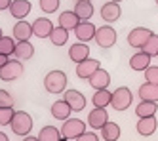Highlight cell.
Instances as JSON below:
<instances>
[{"mask_svg": "<svg viewBox=\"0 0 158 141\" xmlns=\"http://www.w3.org/2000/svg\"><path fill=\"white\" fill-rule=\"evenodd\" d=\"M10 128L15 135H29L32 130V116L25 111H15L14 113V118L10 122Z\"/></svg>", "mask_w": 158, "mask_h": 141, "instance_id": "cell-1", "label": "cell"}, {"mask_svg": "<svg viewBox=\"0 0 158 141\" xmlns=\"http://www.w3.org/2000/svg\"><path fill=\"white\" fill-rule=\"evenodd\" d=\"M67 80L69 78H67L63 70H52L44 78V88L50 93H63L67 90Z\"/></svg>", "mask_w": 158, "mask_h": 141, "instance_id": "cell-2", "label": "cell"}, {"mask_svg": "<svg viewBox=\"0 0 158 141\" xmlns=\"http://www.w3.org/2000/svg\"><path fill=\"white\" fill-rule=\"evenodd\" d=\"M84 132H86V122H82L80 118H67L61 126V141L76 139Z\"/></svg>", "mask_w": 158, "mask_h": 141, "instance_id": "cell-3", "label": "cell"}, {"mask_svg": "<svg viewBox=\"0 0 158 141\" xmlns=\"http://www.w3.org/2000/svg\"><path fill=\"white\" fill-rule=\"evenodd\" d=\"M131 101H133V93H131L130 88L120 86V88H116L114 92H112L110 105H112V109H114V111H126L131 105Z\"/></svg>", "mask_w": 158, "mask_h": 141, "instance_id": "cell-4", "label": "cell"}, {"mask_svg": "<svg viewBox=\"0 0 158 141\" xmlns=\"http://www.w3.org/2000/svg\"><path fill=\"white\" fill-rule=\"evenodd\" d=\"M116 31L112 29L110 25H103V27H97L95 31V42L97 46H101V48H112V46L116 44Z\"/></svg>", "mask_w": 158, "mask_h": 141, "instance_id": "cell-5", "label": "cell"}, {"mask_svg": "<svg viewBox=\"0 0 158 141\" xmlns=\"http://www.w3.org/2000/svg\"><path fill=\"white\" fill-rule=\"evenodd\" d=\"M23 75V63L19 59H10L2 69H0V80L4 82H12Z\"/></svg>", "mask_w": 158, "mask_h": 141, "instance_id": "cell-6", "label": "cell"}, {"mask_svg": "<svg viewBox=\"0 0 158 141\" xmlns=\"http://www.w3.org/2000/svg\"><path fill=\"white\" fill-rule=\"evenodd\" d=\"M151 34H152L151 29H147V27H135L128 34V44L131 46V48H143V46L147 44V40L151 38Z\"/></svg>", "mask_w": 158, "mask_h": 141, "instance_id": "cell-7", "label": "cell"}, {"mask_svg": "<svg viewBox=\"0 0 158 141\" xmlns=\"http://www.w3.org/2000/svg\"><path fill=\"white\" fill-rule=\"evenodd\" d=\"M95 31H97V27L92 21H80L76 25V29H74V34H76L78 42H86L88 44L89 40L95 38Z\"/></svg>", "mask_w": 158, "mask_h": 141, "instance_id": "cell-8", "label": "cell"}, {"mask_svg": "<svg viewBox=\"0 0 158 141\" xmlns=\"http://www.w3.org/2000/svg\"><path fill=\"white\" fill-rule=\"evenodd\" d=\"M99 67H101V63L97 59L88 57V59H84L82 63H76V76L80 78V80H88Z\"/></svg>", "mask_w": 158, "mask_h": 141, "instance_id": "cell-9", "label": "cell"}, {"mask_svg": "<svg viewBox=\"0 0 158 141\" xmlns=\"http://www.w3.org/2000/svg\"><path fill=\"white\" fill-rule=\"evenodd\" d=\"M109 122V113L105 107H95L94 111H89L88 114V124L94 128V130H101L105 124Z\"/></svg>", "mask_w": 158, "mask_h": 141, "instance_id": "cell-10", "label": "cell"}, {"mask_svg": "<svg viewBox=\"0 0 158 141\" xmlns=\"http://www.w3.org/2000/svg\"><path fill=\"white\" fill-rule=\"evenodd\" d=\"M53 29H55L53 23L48 17H38V19H35V23H32V34H35L36 38H50Z\"/></svg>", "mask_w": 158, "mask_h": 141, "instance_id": "cell-11", "label": "cell"}, {"mask_svg": "<svg viewBox=\"0 0 158 141\" xmlns=\"http://www.w3.org/2000/svg\"><path fill=\"white\" fill-rule=\"evenodd\" d=\"M63 93H65V101L71 105V109L74 113H80V111L86 109V97H84L82 92H78V90H67Z\"/></svg>", "mask_w": 158, "mask_h": 141, "instance_id": "cell-12", "label": "cell"}, {"mask_svg": "<svg viewBox=\"0 0 158 141\" xmlns=\"http://www.w3.org/2000/svg\"><path fill=\"white\" fill-rule=\"evenodd\" d=\"M14 38L15 42H23V40H31V36H35L32 34V23H27L25 19H19L15 25H14Z\"/></svg>", "mask_w": 158, "mask_h": 141, "instance_id": "cell-13", "label": "cell"}, {"mask_svg": "<svg viewBox=\"0 0 158 141\" xmlns=\"http://www.w3.org/2000/svg\"><path fill=\"white\" fill-rule=\"evenodd\" d=\"M88 82H89V86H92L94 90H105V88H109V84H110V75L107 73L105 69H97L95 73L88 78Z\"/></svg>", "mask_w": 158, "mask_h": 141, "instance_id": "cell-14", "label": "cell"}, {"mask_svg": "<svg viewBox=\"0 0 158 141\" xmlns=\"http://www.w3.org/2000/svg\"><path fill=\"white\" fill-rule=\"evenodd\" d=\"M99 14H101V17H103L107 23H114V21H118V19H120L122 10H120V4H118V2H110V0H109L107 4L101 6Z\"/></svg>", "mask_w": 158, "mask_h": 141, "instance_id": "cell-15", "label": "cell"}, {"mask_svg": "<svg viewBox=\"0 0 158 141\" xmlns=\"http://www.w3.org/2000/svg\"><path fill=\"white\" fill-rule=\"evenodd\" d=\"M31 8H32V4L29 0H12V4H10V14H12V17H15L19 21V19H25L31 14Z\"/></svg>", "mask_w": 158, "mask_h": 141, "instance_id": "cell-16", "label": "cell"}, {"mask_svg": "<svg viewBox=\"0 0 158 141\" xmlns=\"http://www.w3.org/2000/svg\"><path fill=\"white\" fill-rule=\"evenodd\" d=\"M69 57H71V61H74V63H82L84 59L89 57V46L86 42L73 44L71 48H69Z\"/></svg>", "mask_w": 158, "mask_h": 141, "instance_id": "cell-17", "label": "cell"}, {"mask_svg": "<svg viewBox=\"0 0 158 141\" xmlns=\"http://www.w3.org/2000/svg\"><path fill=\"white\" fill-rule=\"evenodd\" d=\"M156 128H158L156 118H154V116H147V118H139L137 126H135V130H137L139 135L149 137V135H152V134L156 132Z\"/></svg>", "mask_w": 158, "mask_h": 141, "instance_id": "cell-18", "label": "cell"}, {"mask_svg": "<svg viewBox=\"0 0 158 141\" xmlns=\"http://www.w3.org/2000/svg\"><path fill=\"white\" fill-rule=\"evenodd\" d=\"M14 55H15V59H19V61H27V59H31V57L35 55V46H32L29 40L15 42V52H14Z\"/></svg>", "mask_w": 158, "mask_h": 141, "instance_id": "cell-19", "label": "cell"}, {"mask_svg": "<svg viewBox=\"0 0 158 141\" xmlns=\"http://www.w3.org/2000/svg\"><path fill=\"white\" fill-rule=\"evenodd\" d=\"M71 113H73V109L65 99H59V101H55L52 105V116L57 118V120H67L71 116Z\"/></svg>", "mask_w": 158, "mask_h": 141, "instance_id": "cell-20", "label": "cell"}, {"mask_svg": "<svg viewBox=\"0 0 158 141\" xmlns=\"http://www.w3.org/2000/svg\"><path fill=\"white\" fill-rule=\"evenodd\" d=\"M130 67H131V70H143L145 73V69L151 67V55H147L145 52L133 53L130 57Z\"/></svg>", "mask_w": 158, "mask_h": 141, "instance_id": "cell-21", "label": "cell"}, {"mask_svg": "<svg viewBox=\"0 0 158 141\" xmlns=\"http://www.w3.org/2000/svg\"><path fill=\"white\" fill-rule=\"evenodd\" d=\"M73 11L80 17V21H89V17L94 15L95 8L92 4V0H80V2H76V6H74Z\"/></svg>", "mask_w": 158, "mask_h": 141, "instance_id": "cell-22", "label": "cell"}, {"mask_svg": "<svg viewBox=\"0 0 158 141\" xmlns=\"http://www.w3.org/2000/svg\"><path fill=\"white\" fill-rule=\"evenodd\" d=\"M78 23H80V17L71 10H65V11L59 14V27H63L67 31H74Z\"/></svg>", "mask_w": 158, "mask_h": 141, "instance_id": "cell-23", "label": "cell"}, {"mask_svg": "<svg viewBox=\"0 0 158 141\" xmlns=\"http://www.w3.org/2000/svg\"><path fill=\"white\" fill-rule=\"evenodd\" d=\"M139 97L141 101H158V84H151V82H145L139 86Z\"/></svg>", "mask_w": 158, "mask_h": 141, "instance_id": "cell-24", "label": "cell"}, {"mask_svg": "<svg viewBox=\"0 0 158 141\" xmlns=\"http://www.w3.org/2000/svg\"><path fill=\"white\" fill-rule=\"evenodd\" d=\"M158 111V105L156 101H141L137 107H135V114L139 118H147V116H154Z\"/></svg>", "mask_w": 158, "mask_h": 141, "instance_id": "cell-25", "label": "cell"}, {"mask_svg": "<svg viewBox=\"0 0 158 141\" xmlns=\"http://www.w3.org/2000/svg\"><path fill=\"white\" fill-rule=\"evenodd\" d=\"M101 137L105 141H118L120 139V126L116 122H107L101 128Z\"/></svg>", "mask_w": 158, "mask_h": 141, "instance_id": "cell-26", "label": "cell"}, {"mask_svg": "<svg viewBox=\"0 0 158 141\" xmlns=\"http://www.w3.org/2000/svg\"><path fill=\"white\" fill-rule=\"evenodd\" d=\"M110 99H112V92H109L107 88L105 90H95L92 103H94V107H109Z\"/></svg>", "mask_w": 158, "mask_h": 141, "instance_id": "cell-27", "label": "cell"}, {"mask_svg": "<svg viewBox=\"0 0 158 141\" xmlns=\"http://www.w3.org/2000/svg\"><path fill=\"white\" fill-rule=\"evenodd\" d=\"M38 141H61V130L55 126H44L38 132Z\"/></svg>", "mask_w": 158, "mask_h": 141, "instance_id": "cell-28", "label": "cell"}, {"mask_svg": "<svg viewBox=\"0 0 158 141\" xmlns=\"http://www.w3.org/2000/svg\"><path fill=\"white\" fill-rule=\"evenodd\" d=\"M50 40L53 46H65L67 40H69V31L63 29V27H55L50 34Z\"/></svg>", "mask_w": 158, "mask_h": 141, "instance_id": "cell-29", "label": "cell"}, {"mask_svg": "<svg viewBox=\"0 0 158 141\" xmlns=\"http://www.w3.org/2000/svg\"><path fill=\"white\" fill-rule=\"evenodd\" d=\"M14 52H15V38L14 36H2L0 38V53L10 57Z\"/></svg>", "mask_w": 158, "mask_h": 141, "instance_id": "cell-30", "label": "cell"}, {"mask_svg": "<svg viewBox=\"0 0 158 141\" xmlns=\"http://www.w3.org/2000/svg\"><path fill=\"white\" fill-rule=\"evenodd\" d=\"M141 52H145L147 55H151V57H154V55H158V34H151V38L147 40V44L141 48Z\"/></svg>", "mask_w": 158, "mask_h": 141, "instance_id": "cell-31", "label": "cell"}, {"mask_svg": "<svg viewBox=\"0 0 158 141\" xmlns=\"http://www.w3.org/2000/svg\"><path fill=\"white\" fill-rule=\"evenodd\" d=\"M59 2L61 0H40L38 6H40V10L44 14H53V11L59 10Z\"/></svg>", "mask_w": 158, "mask_h": 141, "instance_id": "cell-32", "label": "cell"}, {"mask_svg": "<svg viewBox=\"0 0 158 141\" xmlns=\"http://www.w3.org/2000/svg\"><path fill=\"white\" fill-rule=\"evenodd\" d=\"M14 107H0V126H6L14 118Z\"/></svg>", "mask_w": 158, "mask_h": 141, "instance_id": "cell-33", "label": "cell"}, {"mask_svg": "<svg viewBox=\"0 0 158 141\" xmlns=\"http://www.w3.org/2000/svg\"><path fill=\"white\" fill-rule=\"evenodd\" d=\"M145 80L151 84H158V67L151 65L149 69H145Z\"/></svg>", "mask_w": 158, "mask_h": 141, "instance_id": "cell-34", "label": "cell"}, {"mask_svg": "<svg viewBox=\"0 0 158 141\" xmlns=\"http://www.w3.org/2000/svg\"><path fill=\"white\" fill-rule=\"evenodd\" d=\"M0 107H14V97L6 90H0Z\"/></svg>", "mask_w": 158, "mask_h": 141, "instance_id": "cell-35", "label": "cell"}, {"mask_svg": "<svg viewBox=\"0 0 158 141\" xmlns=\"http://www.w3.org/2000/svg\"><path fill=\"white\" fill-rule=\"evenodd\" d=\"M74 141H99V137H97V134H94V132H84L82 135H78Z\"/></svg>", "mask_w": 158, "mask_h": 141, "instance_id": "cell-36", "label": "cell"}, {"mask_svg": "<svg viewBox=\"0 0 158 141\" xmlns=\"http://www.w3.org/2000/svg\"><path fill=\"white\" fill-rule=\"evenodd\" d=\"M10 4H12V0H0V11H2V10H10Z\"/></svg>", "mask_w": 158, "mask_h": 141, "instance_id": "cell-37", "label": "cell"}, {"mask_svg": "<svg viewBox=\"0 0 158 141\" xmlns=\"http://www.w3.org/2000/svg\"><path fill=\"white\" fill-rule=\"evenodd\" d=\"M8 61H10V57H8V55H4V53H0V69H2Z\"/></svg>", "mask_w": 158, "mask_h": 141, "instance_id": "cell-38", "label": "cell"}, {"mask_svg": "<svg viewBox=\"0 0 158 141\" xmlns=\"http://www.w3.org/2000/svg\"><path fill=\"white\" fill-rule=\"evenodd\" d=\"M21 141H38V137H32V135H25Z\"/></svg>", "mask_w": 158, "mask_h": 141, "instance_id": "cell-39", "label": "cell"}, {"mask_svg": "<svg viewBox=\"0 0 158 141\" xmlns=\"http://www.w3.org/2000/svg\"><path fill=\"white\" fill-rule=\"evenodd\" d=\"M0 141H10V137H8L4 132H0Z\"/></svg>", "mask_w": 158, "mask_h": 141, "instance_id": "cell-40", "label": "cell"}, {"mask_svg": "<svg viewBox=\"0 0 158 141\" xmlns=\"http://www.w3.org/2000/svg\"><path fill=\"white\" fill-rule=\"evenodd\" d=\"M110 2H122V0H110Z\"/></svg>", "mask_w": 158, "mask_h": 141, "instance_id": "cell-41", "label": "cell"}, {"mask_svg": "<svg viewBox=\"0 0 158 141\" xmlns=\"http://www.w3.org/2000/svg\"><path fill=\"white\" fill-rule=\"evenodd\" d=\"M2 36H4V34H2V29H0V38H2Z\"/></svg>", "mask_w": 158, "mask_h": 141, "instance_id": "cell-42", "label": "cell"}, {"mask_svg": "<svg viewBox=\"0 0 158 141\" xmlns=\"http://www.w3.org/2000/svg\"><path fill=\"white\" fill-rule=\"evenodd\" d=\"M154 2H156V4H158V0H154Z\"/></svg>", "mask_w": 158, "mask_h": 141, "instance_id": "cell-43", "label": "cell"}, {"mask_svg": "<svg viewBox=\"0 0 158 141\" xmlns=\"http://www.w3.org/2000/svg\"><path fill=\"white\" fill-rule=\"evenodd\" d=\"M76 2H80V0H76Z\"/></svg>", "mask_w": 158, "mask_h": 141, "instance_id": "cell-44", "label": "cell"}]
</instances>
